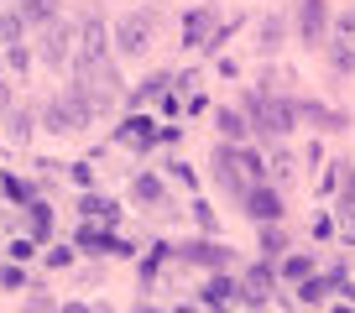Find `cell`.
<instances>
[{
    "label": "cell",
    "mask_w": 355,
    "mask_h": 313,
    "mask_svg": "<svg viewBox=\"0 0 355 313\" xmlns=\"http://www.w3.org/2000/svg\"><path fill=\"white\" fill-rule=\"evenodd\" d=\"M272 178H277V183H288V178H293V156H288V152L272 156Z\"/></svg>",
    "instance_id": "4dcf8cb0"
},
{
    "label": "cell",
    "mask_w": 355,
    "mask_h": 313,
    "mask_svg": "<svg viewBox=\"0 0 355 313\" xmlns=\"http://www.w3.org/2000/svg\"><path fill=\"white\" fill-rule=\"evenodd\" d=\"M272 282H277V277H272V267H266V261H261V267H251V271H245V287H241V298H235V303H245V308H261L266 292H272Z\"/></svg>",
    "instance_id": "9c48e42d"
},
{
    "label": "cell",
    "mask_w": 355,
    "mask_h": 313,
    "mask_svg": "<svg viewBox=\"0 0 355 313\" xmlns=\"http://www.w3.org/2000/svg\"><path fill=\"white\" fill-rule=\"evenodd\" d=\"M340 204H355V172L345 178V188H340Z\"/></svg>",
    "instance_id": "f35d334b"
},
{
    "label": "cell",
    "mask_w": 355,
    "mask_h": 313,
    "mask_svg": "<svg viewBox=\"0 0 355 313\" xmlns=\"http://www.w3.org/2000/svg\"><path fill=\"white\" fill-rule=\"evenodd\" d=\"M26 63H32V57H26V47H21V42L6 47V68H11V73H26Z\"/></svg>",
    "instance_id": "f1b7e54d"
},
{
    "label": "cell",
    "mask_w": 355,
    "mask_h": 313,
    "mask_svg": "<svg viewBox=\"0 0 355 313\" xmlns=\"http://www.w3.org/2000/svg\"><path fill=\"white\" fill-rule=\"evenodd\" d=\"M78 37H84V42H78V57H105L110 53V26H105L100 16H89V21L78 26Z\"/></svg>",
    "instance_id": "30bf717a"
},
{
    "label": "cell",
    "mask_w": 355,
    "mask_h": 313,
    "mask_svg": "<svg viewBox=\"0 0 355 313\" xmlns=\"http://www.w3.org/2000/svg\"><path fill=\"white\" fill-rule=\"evenodd\" d=\"M245 115H251V125H256L261 136L282 141V136L293 131V120H298V105H288V100H266V94H251V100H245Z\"/></svg>",
    "instance_id": "7a4b0ae2"
},
{
    "label": "cell",
    "mask_w": 355,
    "mask_h": 313,
    "mask_svg": "<svg viewBox=\"0 0 355 313\" xmlns=\"http://www.w3.org/2000/svg\"><path fill=\"white\" fill-rule=\"evenodd\" d=\"M115 47H121V57H141L146 47H152V16H141V11L121 16V26H115Z\"/></svg>",
    "instance_id": "277c9868"
},
{
    "label": "cell",
    "mask_w": 355,
    "mask_h": 313,
    "mask_svg": "<svg viewBox=\"0 0 355 313\" xmlns=\"http://www.w3.org/2000/svg\"><path fill=\"white\" fill-rule=\"evenodd\" d=\"M78 214H84V220H105V224H110V220H115V214H121V209H115L110 199H100V193H84V204H78Z\"/></svg>",
    "instance_id": "ffe728a7"
},
{
    "label": "cell",
    "mask_w": 355,
    "mask_h": 313,
    "mask_svg": "<svg viewBox=\"0 0 355 313\" xmlns=\"http://www.w3.org/2000/svg\"><path fill=\"white\" fill-rule=\"evenodd\" d=\"M0 68H6V57H0Z\"/></svg>",
    "instance_id": "ab89813d"
},
{
    "label": "cell",
    "mask_w": 355,
    "mask_h": 313,
    "mask_svg": "<svg viewBox=\"0 0 355 313\" xmlns=\"http://www.w3.org/2000/svg\"><path fill=\"white\" fill-rule=\"evenodd\" d=\"M241 204H245V214H251L256 224H272V220H282V193H277V188H266V178H256L251 188L241 193Z\"/></svg>",
    "instance_id": "5b68a950"
},
{
    "label": "cell",
    "mask_w": 355,
    "mask_h": 313,
    "mask_svg": "<svg viewBox=\"0 0 355 313\" xmlns=\"http://www.w3.org/2000/svg\"><path fill=\"white\" fill-rule=\"evenodd\" d=\"M309 271H313V261H309V256H282V277H288V282L309 277Z\"/></svg>",
    "instance_id": "83f0119b"
},
{
    "label": "cell",
    "mask_w": 355,
    "mask_h": 313,
    "mask_svg": "<svg viewBox=\"0 0 355 313\" xmlns=\"http://www.w3.org/2000/svg\"><path fill=\"white\" fill-rule=\"evenodd\" d=\"M214 37V11L209 6H199V11L183 16V47H204Z\"/></svg>",
    "instance_id": "7c38bea8"
},
{
    "label": "cell",
    "mask_w": 355,
    "mask_h": 313,
    "mask_svg": "<svg viewBox=\"0 0 355 313\" xmlns=\"http://www.w3.org/2000/svg\"><path fill=\"white\" fill-rule=\"evenodd\" d=\"M78 246L84 251H94V256H131V246H125V240H115L110 230H94V224H84V230H78Z\"/></svg>",
    "instance_id": "8fae6325"
},
{
    "label": "cell",
    "mask_w": 355,
    "mask_h": 313,
    "mask_svg": "<svg viewBox=\"0 0 355 313\" xmlns=\"http://www.w3.org/2000/svg\"><path fill=\"white\" fill-rule=\"evenodd\" d=\"M26 224H32V240H53V209L42 199L26 204Z\"/></svg>",
    "instance_id": "2e32d148"
},
{
    "label": "cell",
    "mask_w": 355,
    "mask_h": 313,
    "mask_svg": "<svg viewBox=\"0 0 355 313\" xmlns=\"http://www.w3.org/2000/svg\"><path fill=\"white\" fill-rule=\"evenodd\" d=\"M340 230L345 240H355V204H340Z\"/></svg>",
    "instance_id": "d6a6232c"
},
{
    "label": "cell",
    "mask_w": 355,
    "mask_h": 313,
    "mask_svg": "<svg viewBox=\"0 0 355 313\" xmlns=\"http://www.w3.org/2000/svg\"><path fill=\"white\" fill-rule=\"evenodd\" d=\"M261 251H266V256H282V251H288V240H282L277 220H272V224H261Z\"/></svg>",
    "instance_id": "484cf974"
},
{
    "label": "cell",
    "mask_w": 355,
    "mask_h": 313,
    "mask_svg": "<svg viewBox=\"0 0 355 313\" xmlns=\"http://www.w3.org/2000/svg\"><path fill=\"white\" fill-rule=\"evenodd\" d=\"M6 136H11L16 146H26L32 141V115L26 110H6Z\"/></svg>",
    "instance_id": "44dd1931"
},
{
    "label": "cell",
    "mask_w": 355,
    "mask_h": 313,
    "mask_svg": "<svg viewBox=\"0 0 355 313\" xmlns=\"http://www.w3.org/2000/svg\"><path fill=\"white\" fill-rule=\"evenodd\" d=\"M241 298V287H235L230 277H209L204 282V308H225V303H235Z\"/></svg>",
    "instance_id": "9a60e30c"
},
{
    "label": "cell",
    "mask_w": 355,
    "mask_h": 313,
    "mask_svg": "<svg viewBox=\"0 0 355 313\" xmlns=\"http://www.w3.org/2000/svg\"><path fill=\"white\" fill-rule=\"evenodd\" d=\"M178 256L183 261H193V267H230V251L225 246H214V240H183V246H178Z\"/></svg>",
    "instance_id": "52a82bcc"
},
{
    "label": "cell",
    "mask_w": 355,
    "mask_h": 313,
    "mask_svg": "<svg viewBox=\"0 0 355 313\" xmlns=\"http://www.w3.org/2000/svg\"><path fill=\"white\" fill-rule=\"evenodd\" d=\"M0 287H26V271H21V261H16V267H6V271H0Z\"/></svg>",
    "instance_id": "f546056e"
},
{
    "label": "cell",
    "mask_w": 355,
    "mask_h": 313,
    "mask_svg": "<svg viewBox=\"0 0 355 313\" xmlns=\"http://www.w3.org/2000/svg\"><path fill=\"white\" fill-rule=\"evenodd\" d=\"M21 37H26V21L16 16V6H11V11H0V42L11 47V42H21Z\"/></svg>",
    "instance_id": "603a6c76"
},
{
    "label": "cell",
    "mask_w": 355,
    "mask_h": 313,
    "mask_svg": "<svg viewBox=\"0 0 355 313\" xmlns=\"http://www.w3.org/2000/svg\"><path fill=\"white\" fill-rule=\"evenodd\" d=\"M32 251H37V240H11V256H16V261H26Z\"/></svg>",
    "instance_id": "74e56055"
},
{
    "label": "cell",
    "mask_w": 355,
    "mask_h": 313,
    "mask_svg": "<svg viewBox=\"0 0 355 313\" xmlns=\"http://www.w3.org/2000/svg\"><path fill=\"white\" fill-rule=\"evenodd\" d=\"M167 84H173V73H146L131 89V105H146V100H157V94H167Z\"/></svg>",
    "instance_id": "ac0fdd59"
},
{
    "label": "cell",
    "mask_w": 355,
    "mask_h": 313,
    "mask_svg": "<svg viewBox=\"0 0 355 313\" xmlns=\"http://www.w3.org/2000/svg\"><path fill=\"white\" fill-rule=\"evenodd\" d=\"M131 193H136V204H162V183H157L152 172H141V178L131 183Z\"/></svg>",
    "instance_id": "cb8c5ba5"
},
{
    "label": "cell",
    "mask_w": 355,
    "mask_h": 313,
    "mask_svg": "<svg viewBox=\"0 0 355 313\" xmlns=\"http://www.w3.org/2000/svg\"><path fill=\"white\" fill-rule=\"evenodd\" d=\"M37 53H42V63L53 68H68L73 63V26L63 21V16H53V21H42V42H37Z\"/></svg>",
    "instance_id": "3957f363"
},
{
    "label": "cell",
    "mask_w": 355,
    "mask_h": 313,
    "mask_svg": "<svg viewBox=\"0 0 355 313\" xmlns=\"http://www.w3.org/2000/svg\"><path fill=\"white\" fill-rule=\"evenodd\" d=\"M214 120H220V136H225V141H241V136H245V120H241L235 110H220Z\"/></svg>",
    "instance_id": "d4e9b609"
},
{
    "label": "cell",
    "mask_w": 355,
    "mask_h": 313,
    "mask_svg": "<svg viewBox=\"0 0 355 313\" xmlns=\"http://www.w3.org/2000/svg\"><path fill=\"white\" fill-rule=\"evenodd\" d=\"M277 47H282V21H277V16H266V21H261V53H277Z\"/></svg>",
    "instance_id": "4316f807"
},
{
    "label": "cell",
    "mask_w": 355,
    "mask_h": 313,
    "mask_svg": "<svg viewBox=\"0 0 355 313\" xmlns=\"http://www.w3.org/2000/svg\"><path fill=\"white\" fill-rule=\"evenodd\" d=\"M68 178H73L78 188H89V183H94V168H89V162H73V168H68Z\"/></svg>",
    "instance_id": "1f68e13d"
},
{
    "label": "cell",
    "mask_w": 355,
    "mask_h": 313,
    "mask_svg": "<svg viewBox=\"0 0 355 313\" xmlns=\"http://www.w3.org/2000/svg\"><path fill=\"white\" fill-rule=\"evenodd\" d=\"M298 115H309V120L313 125H319V131H345V125H350V120H345V115H334V110H324V105H298Z\"/></svg>",
    "instance_id": "d6986e66"
},
{
    "label": "cell",
    "mask_w": 355,
    "mask_h": 313,
    "mask_svg": "<svg viewBox=\"0 0 355 313\" xmlns=\"http://www.w3.org/2000/svg\"><path fill=\"white\" fill-rule=\"evenodd\" d=\"M152 125H157V120H146V115H125V120H121V131H115V136H121L125 146H141V152H146V146L157 141V131H152Z\"/></svg>",
    "instance_id": "4fadbf2b"
},
{
    "label": "cell",
    "mask_w": 355,
    "mask_h": 313,
    "mask_svg": "<svg viewBox=\"0 0 355 313\" xmlns=\"http://www.w3.org/2000/svg\"><path fill=\"white\" fill-rule=\"evenodd\" d=\"M334 32H340V37H345V42H355V11H345V16H340V21H334Z\"/></svg>",
    "instance_id": "e575fe53"
},
{
    "label": "cell",
    "mask_w": 355,
    "mask_h": 313,
    "mask_svg": "<svg viewBox=\"0 0 355 313\" xmlns=\"http://www.w3.org/2000/svg\"><path fill=\"white\" fill-rule=\"evenodd\" d=\"M241 156H235V141L230 146H220V152H214V183H220V188H230V193H245V183H241Z\"/></svg>",
    "instance_id": "ba28073f"
},
{
    "label": "cell",
    "mask_w": 355,
    "mask_h": 313,
    "mask_svg": "<svg viewBox=\"0 0 355 313\" xmlns=\"http://www.w3.org/2000/svg\"><path fill=\"white\" fill-rule=\"evenodd\" d=\"M89 120H94V110H89V100L78 89H68L63 100H53L42 110V131H53V136H78Z\"/></svg>",
    "instance_id": "6da1fadb"
},
{
    "label": "cell",
    "mask_w": 355,
    "mask_h": 313,
    "mask_svg": "<svg viewBox=\"0 0 355 313\" xmlns=\"http://www.w3.org/2000/svg\"><path fill=\"white\" fill-rule=\"evenodd\" d=\"M167 172H173V178H178V183H183V188H193V172H189V168H183V162H167Z\"/></svg>",
    "instance_id": "d590c367"
},
{
    "label": "cell",
    "mask_w": 355,
    "mask_h": 313,
    "mask_svg": "<svg viewBox=\"0 0 355 313\" xmlns=\"http://www.w3.org/2000/svg\"><path fill=\"white\" fill-rule=\"evenodd\" d=\"M193 220H199V230H214V224H220V220H214V209H209V204H193Z\"/></svg>",
    "instance_id": "836d02e7"
},
{
    "label": "cell",
    "mask_w": 355,
    "mask_h": 313,
    "mask_svg": "<svg viewBox=\"0 0 355 313\" xmlns=\"http://www.w3.org/2000/svg\"><path fill=\"white\" fill-rule=\"evenodd\" d=\"M0 193H6V199H16V204H32L37 199V188L26 178H11V172H0Z\"/></svg>",
    "instance_id": "7402d4cb"
},
{
    "label": "cell",
    "mask_w": 355,
    "mask_h": 313,
    "mask_svg": "<svg viewBox=\"0 0 355 313\" xmlns=\"http://www.w3.org/2000/svg\"><path fill=\"white\" fill-rule=\"evenodd\" d=\"M324 32H329V6L324 0H298V37L303 42H324Z\"/></svg>",
    "instance_id": "8992f818"
},
{
    "label": "cell",
    "mask_w": 355,
    "mask_h": 313,
    "mask_svg": "<svg viewBox=\"0 0 355 313\" xmlns=\"http://www.w3.org/2000/svg\"><path fill=\"white\" fill-rule=\"evenodd\" d=\"M324 298H329V282H319L313 271H309V277H298V298H293L298 308H319Z\"/></svg>",
    "instance_id": "e0dca14e"
},
{
    "label": "cell",
    "mask_w": 355,
    "mask_h": 313,
    "mask_svg": "<svg viewBox=\"0 0 355 313\" xmlns=\"http://www.w3.org/2000/svg\"><path fill=\"white\" fill-rule=\"evenodd\" d=\"M11 6H16V16H21L26 26H42V21L58 16V0H11Z\"/></svg>",
    "instance_id": "5bb4252c"
},
{
    "label": "cell",
    "mask_w": 355,
    "mask_h": 313,
    "mask_svg": "<svg viewBox=\"0 0 355 313\" xmlns=\"http://www.w3.org/2000/svg\"><path fill=\"white\" fill-rule=\"evenodd\" d=\"M68 261H73V251H63V246L47 251V267H68Z\"/></svg>",
    "instance_id": "8d00e7d4"
}]
</instances>
